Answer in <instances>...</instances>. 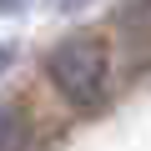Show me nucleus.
<instances>
[{"label": "nucleus", "instance_id": "f257e3e1", "mask_svg": "<svg viewBox=\"0 0 151 151\" xmlns=\"http://www.w3.org/2000/svg\"><path fill=\"white\" fill-rule=\"evenodd\" d=\"M106 65H111L106 60V40L91 35V30H76V35H65V40H55L45 50V76L55 81V91L70 106H81V111L101 106V96H106Z\"/></svg>", "mask_w": 151, "mask_h": 151}, {"label": "nucleus", "instance_id": "f03ea898", "mask_svg": "<svg viewBox=\"0 0 151 151\" xmlns=\"http://www.w3.org/2000/svg\"><path fill=\"white\" fill-rule=\"evenodd\" d=\"M20 146H25V116L5 106L0 111V151H20Z\"/></svg>", "mask_w": 151, "mask_h": 151}, {"label": "nucleus", "instance_id": "7ed1b4c3", "mask_svg": "<svg viewBox=\"0 0 151 151\" xmlns=\"http://www.w3.org/2000/svg\"><path fill=\"white\" fill-rule=\"evenodd\" d=\"M25 5H30V0H0V15H20Z\"/></svg>", "mask_w": 151, "mask_h": 151}, {"label": "nucleus", "instance_id": "20e7f679", "mask_svg": "<svg viewBox=\"0 0 151 151\" xmlns=\"http://www.w3.org/2000/svg\"><path fill=\"white\" fill-rule=\"evenodd\" d=\"M10 60H15V50H10L5 40H0V76H5V70H10Z\"/></svg>", "mask_w": 151, "mask_h": 151}, {"label": "nucleus", "instance_id": "39448f33", "mask_svg": "<svg viewBox=\"0 0 151 151\" xmlns=\"http://www.w3.org/2000/svg\"><path fill=\"white\" fill-rule=\"evenodd\" d=\"M55 10H76V5H86V0H50Z\"/></svg>", "mask_w": 151, "mask_h": 151}]
</instances>
